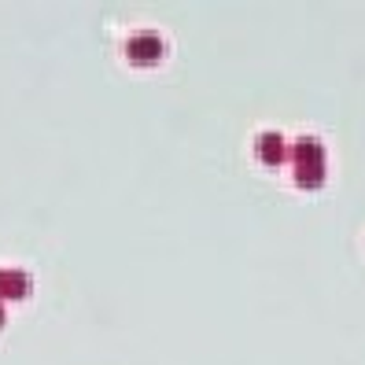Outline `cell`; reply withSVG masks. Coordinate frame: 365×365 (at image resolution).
<instances>
[{
  "mask_svg": "<svg viewBox=\"0 0 365 365\" xmlns=\"http://www.w3.org/2000/svg\"><path fill=\"white\" fill-rule=\"evenodd\" d=\"M30 292V277L23 269H0V299H23Z\"/></svg>",
  "mask_w": 365,
  "mask_h": 365,
  "instance_id": "4",
  "label": "cell"
},
{
  "mask_svg": "<svg viewBox=\"0 0 365 365\" xmlns=\"http://www.w3.org/2000/svg\"><path fill=\"white\" fill-rule=\"evenodd\" d=\"M255 152L262 155V163L277 166V163H284V159L292 155V148L284 144V137H281V133H262L259 140H255Z\"/></svg>",
  "mask_w": 365,
  "mask_h": 365,
  "instance_id": "3",
  "label": "cell"
},
{
  "mask_svg": "<svg viewBox=\"0 0 365 365\" xmlns=\"http://www.w3.org/2000/svg\"><path fill=\"white\" fill-rule=\"evenodd\" d=\"M0 325H4V310H0Z\"/></svg>",
  "mask_w": 365,
  "mask_h": 365,
  "instance_id": "5",
  "label": "cell"
},
{
  "mask_svg": "<svg viewBox=\"0 0 365 365\" xmlns=\"http://www.w3.org/2000/svg\"><path fill=\"white\" fill-rule=\"evenodd\" d=\"M163 52H166L163 37H159V34H152V30L133 34V37H130V45H125V56H130V59L137 63V67H152V63H159V59H163Z\"/></svg>",
  "mask_w": 365,
  "mask_h": 365,
  "instance_id": "2",
  "label": "cell"
},
{
  "mask_svg": "<svg viewBox=\"0 0 365 365\" xmlns=\"http://www.w3.org/2000/svg\"><path fill=\"white\" fill-rule=\"evenodd\" d=\"M292 155H295V181L303 188H317L325 181V148H321V140L303 137L292 148Z\"/></svg>",
  "mask_w": 365,
  "mask_h": 365,
  "instance_id": "1",
  "label": "cell"
}]
</instances>
